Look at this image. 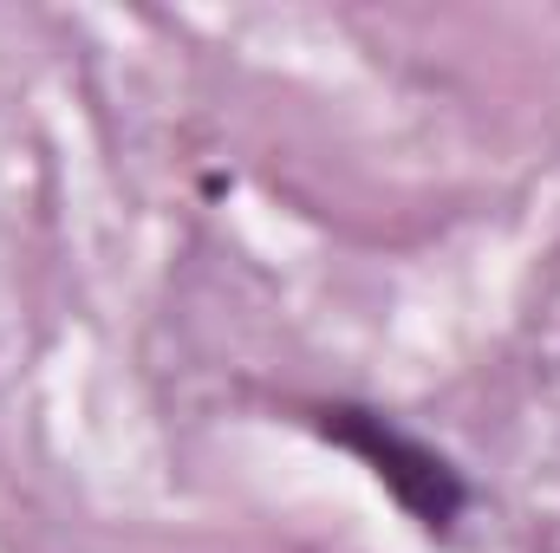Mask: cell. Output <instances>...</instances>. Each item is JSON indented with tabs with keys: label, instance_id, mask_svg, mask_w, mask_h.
I'll return each mask as SVG.
<instances>
[{
	"label": "cell",
	"instance_id": "1",
	"mask_svg": "<svg viewBox=\"0 0 560 553\" xmlns=\"http://www.w3.org/2000/svg\"><path fill=\"white\" fill-rule=\"evenodd\" d=\"M306 423H313L319 443H332V449H346L352 462H365L372 482L405 508V521H411L418 534L450 541L456 521L469 515V475H463L436 443H423L418 430H405L392 411L339 398V404H313Z\"/></svg>",
	"mask_w": 560,
	"mask_h": 553
}]
</instances>
